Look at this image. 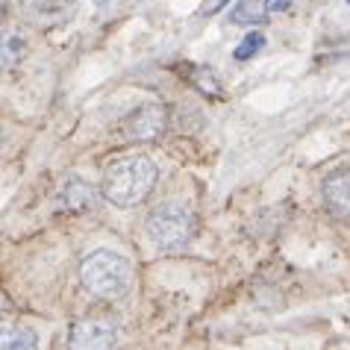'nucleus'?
I'll list each match as a JSON object with an SVG mask.
<instances>
[{
    "label": "nucleus",
    "instance_id": "8",
    "mask_svg": "<svg viewBox=\"0 0 350 350\" xmlns=\"http://www.w3.org/2000/svg\"><path fill=\"white\" fill-rule=\"evenodd\" d=\"M59 203L68 212H89L94 209V189L77 177H68L59 189Z\"/></svg>",
    "mask_w": 350,
    "mask_h": 350
},
{
    "label": "nucleus",
    "instance_id": "2",
    "mask_svg": "<svg viewBox=\"0 0 350 350\" xmlns=\"http://www.w3.org/2000/svg\"><path fill=\"white\" fill-rule=\"evenodd\" d=\"M80 280L89 295L100 300H118L133 288L135 271L127 256L115 250H94L80 262Z\"/></svg>",
    "mask_w": 350,
    "mask_h": 350
},
{
    "label": "nucleus",
    "instance_id": "13",
    "mask_svg": "<svg viewBox=\"0 0 350 350\" xmlns=\"http://www.w3.org/2000/svg\"><path fill=\"white\" fill-rule=\"evenodd\" d=\"M191 83L198 85L203 94H218L221 92V83L206 71V68H194V71H191Z\"/></svg>",
    "mask_w": 350,
    "mask_h": 350
},
{
    "label": "nucleus",
    "instance_id": "12",
    "mask_svg": "<svg viewBox=\"0 0 350 350\" xmlns=\"http://www.w3.org/2000/svg\"><path fill=\"white\" fill-rule=\"evenodd\" d=\"M262 44H265V36H262V33H250V36H245V42L232 51V56H236L239 62H247L250 56H256L262 51Z\"/></svg>",
    "mask_w": 350,
    "mask_h": 350
},
{
    "label": "nucleus",
    "instance_id": "1",
    "mask_svg": "<svg viewBox=\"0 0 350 350\" xmlns=\"http://www.w3.org/2000/svg\"><path fill=\"white\" fill-rule=\"evenodd\" d=\"M159 177L157 162H150L148 157H127L112 162L103 174V198L112 206L130 209L153 191V183Z\"/></svg>",
    "mask_w": 350,
    "mask_h": 350
},
{
    "label": "nucleus",
    "instance_id": "5",
    "mask_svg": "<svg viewBox=\"0 0 350 350\" xmlns=\"http://www.w3.org/2000/svg\"><path fill=\"white\" fill-rule=\"evenodd\" d=\"M168 127V115H165V106L159 103H144L139 106L130 121H127V139L130 142H153L159 139Z\"/></svg>",
    "mask_w": 350,
    "mask_h": 350
},
{
    "label": "nucleus",
    "instance_id": "3",
    "mask_svg": "<svg viewBox=\"0 0 350 350\" xmlns=\"http://www.w3.org/2000/svg\"><path fill=\"white\" fill-rule=\"evenodd\" d=\"M194 232V218L183 203H165L148 218V239L159 250H180L189 245Z\"/></svg>",
    "mask_w": 350,
    "mask_h": 350
},
{
    "label": "nucleus",
    "instance_id": "9",
    "mask_svg": "<svg viewBox=\"0 0 350 350\" xmlns=\"http://www.w3.org/2000/svg\"><path fill=\"white\" fill-rule=\"evenodd\" d=\"M0 350H38V336L27 327H3Z\"/></svg>",
    "mask_w": 350,
    "mask_h": 350
},
{
    "label": "nucleus",
    "instance_id": "6",
    "mask_svg": "<svg viewBox=\"0 0 350 350\" xmlns=\"http://www.w3.org/2000/svg\"><path fill=\"white\" fill-rule=\"evenodd\" d=\"M27 18L38 27H62L77 15V0H21Z\"/></svg>",
    "mask_w": 350,
    "mask_h": 350
},
{
    "label": "nucleus",
    "instance_id": "15",
    "mask_svg": "<svg viewBox=\"0 0 350 350\" xmlns=\"http://www.w3.org/2000/svg\"><path fill=\"white\" fill-rule=\"evenodd\" d=\"M227 3H230V0H206V6H203V9H206V15H215L218 9H224Z\"/></svg>",
    "mask_w": 350,
    "mask_h": 350
},
{
    "label": "nucleus",
    "instance_id": "14",
    "mask_svg": "<svg viewBox=\"0 0 350 350\" xmlns=\"http://www.w3.org/2000/svg\"><path fill=\"white\" fill-rule=\"evenodd\" d=\"M262 6H265V18H274V15L286 12L291 6V0H262Z\"/></svg>",
    "mask_w": 350,
    "mask_h": 350
},
{
    "label": "nucleus",
    "instance_id": "16",
    "mask_svg": "<svg viewBox=\"0 0 350 350\" xmlns=\"http://www.w3.org/2000/svg\"><path fill=\"white\" fill-rule=\"evenodd\" d=\"M347 3H350V0H347Z\"/></svg>",
    "mask_w": 350,
    "mask_h": 350
},
{
    "label": "nucleus",
    "instance_id": "7",
    "mask_svg": "<svg viewBox=\"0 0 350 350\" xmlns=\"http://www.w3.org/2000/svg\"><path fill=\"white\" fill-rule=\"evenodd\" d=\"M324 200L327 206L350 221V171H338L324 183Z\"/></svg>",
    "mask_w": 350,
    "mask_h": 350
},
{
    "label": "nucleus",
    "instance_id": "4",
    "mask_svg": "<svg viewBox=\"0 0 350 350\" xmlns=\"http://www.w3.org/2000/svg\"><path fill=\"white\" fill-rule=\"evenodd\" d=\"M118 342V329L109 321H77L68 336L71 350H112Z\"/></svg>",
    "mask_w": 350,
    "mask_h": 350
},
{
    "label": "nucleus",
    "instance_id": "11",
    "mask_svg": "<svg viewBox=\"0 0 350 350\" xmlns=\"http://www.w3.org/2000/svg\"><path fill=\"white\" fill-rule=\"evenodd\" d=\"M24 56H27V42L18 33H6V38H3V68L6 71H15Z\"/></svg>",
    "mask_w": 350,
    "mask_h": 350
},
{
    "label": "nucleus",
    "instance_id": "10",
    "mask_svg": "<svg viewBox=\"0 0 350 350\" xmlns=\"http://www.w3.org/2000/svg\"><path fill=\"white\" fill-rule=\"evenodd\" d=\"M262 18H265L262 0H239V3L230 9L232 24H256V21H262Z\"/></svg>",
    "mask_w": 350,
    "mask_h": 350
}]
</instances>
